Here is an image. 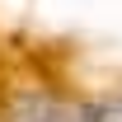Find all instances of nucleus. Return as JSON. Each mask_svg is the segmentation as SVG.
Returning a JSON list of instances; mask_svg holds the SVG:
<instances>
[{"instance_id":"nucleus-1","label":"nucleus","mask_w":122,"mask_h":122,"mask_svg":"<svg viewBox=\"0 0 122 122\" xmlns=\"http://www.w3.org/2000/svg\"><path fill=\"white\" fill-rule=\"evenodd\" d=\"M89 122H122V99H108V103H89Z\"/></svg>"}]
</instances>
